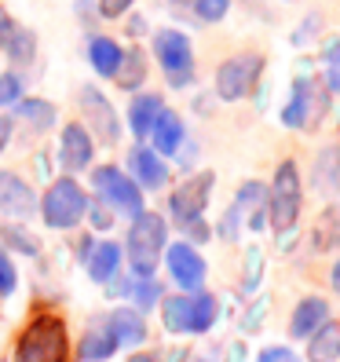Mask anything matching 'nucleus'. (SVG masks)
<instances>
[{
  "mask_svg": "<svg viewBox=\"0 0 340 362\" xmlns=\"http://www.w3.org/2000/svg\"><path fill=\"white\" fill-rule=\"evenodd\" d=\"M18 289V264L15 257L0 245V300H8V296H15Z\"/></svg>",
  "mask_w": 340,
  "mask_h": 362,
  "instance_id": "obj_36",
  "label": "nucleus"
},
{
  "mask_svg": "<svg viewBox=\"0 0 340 362\" xmlns=\"http://www.w3.org/2000/svg\"><path fill=\"white\" fill-rule=\"evenodd\" d=\"M0 245H4L8 252H23V257H37L40 252V242L23 223H4L0 227Z\"/></svg>",
  "mask_w": 340,
  "mask_h": 362,
  "instance_id": "obj_30",
  "label": "nucleus"
},
{
  "mask_svg": "<svg viewBox=\"0 0 340 362\" xmlns=\"http://www.w3.org/2000/svg\"><path fill=\"white\" fill-rule=\"evenodd\" d=\"M230 4H235V0H194V4H190V11H194L198 23L216 26V23H223V18L230 15Z\"/></svg>",
  "mask_w": 340,
  "mask_h": 362,
  "instance_id": "obj_33",
  "label": "nucleus"
},
{
  "mask_svg": "<svg viewBox=\"0 0 340 362\" xmlns=\"http://www.w3.org/2000/svg\"><path fill=\"white\" fill-rule=\"evenodd\" d=\"M92 8V0H77V15H81V23H92V15L95 11H88Z\"/></svg>",
  "mask_w": 340,
  "mask_h": 362,
  "instance_id": "obj_49",
  "label": "nucleus"
},
{
  "mask_svg": "<svg viewBox=\"0 0 340 362\" xmlns=\"http://www.w3.org/2000/svg\"><path fill=\"white\" fill-rule=\"evenodd\" d=\"M66 358H70L66 322L55 311L33 315L15 340V362H66Z\"/></svg>",
  "mask_w": 340,
  "mask_h": 362,
  "instance_id": "obj_3",
  "label": "nucleus"
},
{
  "mask_svg": "<svg viewBox=\"0 0 340 362\" xmlns=\"http://www.w3.org/2000/svg\"><path fill=\"white\" fill-rule=\"evenodd\" d=\"M136 8V0H99L95 4V15L106 18V23H117V18H124Z\"/></svg>",
  "mask_w": 340,
  "mask_h": 362,
  "instance_id": "obj_37",
  "label": "nucleus"
},
{
  "mask_svg": "<svg viewBox=\"0 0 340 362\" xmlns=\"http://www.w3.org/2000/svg\"><path fill=\"white\" fill-rule=\"evenodd\" d=\"M132 282H136V274H114V279L110 282H106V296H114V300H121V296H124V300H129V296H132Z\"/></svg>",
  "mask_w": 340,
  "mask_h": 362,
  "instance_id": "obj_41",
  "label": "nucleus"
},
{
  "mask_svg": "<svg viewBox=\"0 0 340 362\" xmlns=\"http://www.w3.org/2000/svg\"><path fill=\"white\" fill-rule=\"evenodd\" d=\"M37 33L30 26H15V33L4 40V55L15 62V66H30V62L37 59Z\"/></svg>",
  "mask_w": 340,
  "mask_h": 362,
  "instance_id": "obj_28",
  "label": "nucleus"
},
{
  "mask_svg": "<svg viewBox=\"0 0 340 362\" xmlns=\"http://www.w3.org/2000/svg\"><path fill=\"white\" fill-rule=\"evenodd\" d=\"M165 245H168V220L161 212L143 209L139 216L129 220V234H124V260H129V271L136 279H154L158 264L165 257Z\"/></svg>",
  "mask_w": 340,
  "mask_h": 362,
  "instance_id": "obj_1",
  "label": "nucleus"
},
{
  "mask_svg": "<svg viewBox=\"0 0 340 362\" xmlns=\"http://www.w3.org/2000/svg\"><path fill=\"white\" fill-rule=\"evenodd\" d=\"M11 117H4V114H0V154H4L8 151V143H11Z\"/></svg>",
  "mask_w": 340,
  "mask_h": 362,
  "instance_id": "obj_47",
  "label": "nucleus"
},
{
  "mask_svg": "<svg viewBox=\"0 0 340 362\" xmlns=\"http://www.w3.org/2000/svg\"><path fill=\"white\" fill-rule=\"evenodd\" d=\"M315 187L329 198H340V146H322L315 154V168H311Z\"/></svg>",
  "mask_w": 340,
  "mask_h": 362,
  "instance_id": "obj_24",
  "label": "nucleus"
},
{
  "mask_svg": "<svg viewBox=\"0 0 340 362\" xmlns=\"http://www.w3.org/2000/svg\"><path fill=\"white\" fill-rule=\"evenodd\" d=\"M88 180H92L95 202H102L114 216L132 220L146 209V194L136 187V180L124 173L121 165H95V168H88Z\"/></svg>",
  "mask_w": 340,
  "mask_h": 362,
  "instance_id": "obj_4",
  "label": "nucleus"
},
{
  "mask_svg": "<svg viewBox=\"0 0 340 362\" xmlns=\"http://www.w3.org/2000/svg\"><path fill=\"white\" fill-rule=\"evenodd\" d=\"M15 26H18V18H15L4 4H0V48H4V40L15 33Z\"/></svg>",
  "mask_w": 340,
  "mask_h": 362,
  "instance_id": "obj_45",
  "label": "nucleus"
},
{
  "mask_svg": "<svg viewBox=\"0 0 340 362\" xmlns=\"http://www.w3.org/2000/svg\"><path fill=\"white\" fill-rule=\"evenodd\" d=\"M15 117L26 124L30 132H37V136H45V132H52L55 129V121H59V110H55V103L52 99H40V95H23L15 106Z\"/></svg>",
  "mask_w": 340,
  "mask_h": 362,
  "instance_id": "obj_21",
  "label": "nucleus"
},
{
  "mask_svg": "<svg viewBox=\"0 0 340 362\" xmlns=\"http://www.w3.org/2000/svg\"><path fill=\"white\" fill-rule=\"evenodd\" d=\"M161 322L168 333H194V308H190V293L161 296Z\"/></svg>",
  "mask_w": 340,
  "mask_h": 362,
  "instance_id": "obj_25",
  "label": "nucleus"
},
{
  "mask_svg": "<svg viewBox=\"0 0 340 362\" xmlns=\"http://www.w3.org/2000/svg\"><path fill=\"white\" fill-rule=\"evenodd\" d=\"M227 362H245V344L242 340H235V344L227 348Z\"/></svg>",
  "mask_w": 340,
  "mask_h": 362,
  "instance_id": "obj_48",
  "label": "nucleus"
},
{
  "mask_svg": "<svg viewBox=\"0 0 340 362\" xmlns=\"http://www.w3.org/2000/svg\"><path fill=\"white\" fill-rule=\"evenodd\" d=\"M88 190L77 183V176H59L48 183V190L40 194V220L52 230H74L84 212H88Z\"/></svg>",
  "mask_w": 340,
  "mask_h": 362,
  "instance_id": "obj_5",
  "label": "nucleus"
},
{
  "mask_svg": "<svg viewBox=\"0 0 340 362\" xmlns=\"http://www.w3.org/2000/svg\"><path fill=\"white\" fill-rule=\"evenodd\" d=\"M318 30H322V15H318V11H311V15L304 18V26H296V30H293V45H296V48L311 45V37H315Z\"/></svg>",
  "mask_w": 340,
  "mask_h": 362,
  "instance_id": "obj_40",
  "label": "nucleus"
},
{
  "mask_svg": "<svg viewBox=\"0 0 340 362\" xmlns=\"http://www.w3.org/2000/svg\"><path fill=\"white\" fill-rule=\"evenodd\" d=\"M165 4L172 8V11H190V4H194V0H165Z\"/></svg>",
  "mask_w": 340,
  "mask_h": 362,
  "instance_id": "obj_50",
  "label": "nucleus"
},
{
  "mask_svg": "<svg viewBox=\"0 0 340 362\" xmlns=\"http://www.w3.org/2000/svg\"><path fill=\"white\" fill-rule=\"evenodd\" d=\"M146 139H151L146 146H151V151H158L161 158H176L183 146H187V124H183V117H180L176 110H168V106H165Z\"/></svg>",
  "mask_w": 340,
  "mask_h": 362,
  "instance_id": "obj_16",
  "label": "nucleus"
},
{
  "mask_svg": "<svg viewBox=\"0 0 340 362\" xmlns=\"http://www.w3.org/2000/svg\"><path fill=\"white\" fill-rule=\"evenodd\" d=\"M26 95V84H23V74L15 70H4L0 74V110H11V106Z\"/></svg>",
  "mask_w": 340,
  "mask_h": 362,
  "instance_id": "obj_34",
  "label": "nucleus"
},
{
  "mask_svg": "<svg viewBox=\"0 0 340 362\" xmlns=\"http://www.w3.org/2000/svg\"><path fill=\"white\" fill-rule=\"evenodd\" d=\"M264 279V249L260 245H249L245 249V279H242V293H252Z\"/></svg>",
  "mask_w": 340,
  "mask_h": 362,
  "instance_id": "obj_35",
  "label": "nucleus"
},
{
  "mask_svg": "<svg viewBox=\"0 0 340 362\" xmlns=\"http://www.w3.org/2000/svg\"><path fill=\"white\" fill-rule=\"evenodd\" d=\"M84 220L92 223V230H110L117 216H114V212L106 209L102 202H88V212H84Z\"/></svg>",
  "mask_w": 340,
  "mask_h": 362,
  "instance_id": "obj_38",
  "label": "nucleus"
},
{
  "mask_svg": "<svg viewBox=\"0 0 340 362\" xmlns=\"http://www.w3.org/2000/svg\"><path fill=\"white\" fill-rule=\"evenodd\" d=\"M121 260H124V252L110 238H102V242L88 238V242L81 245V264H84V271H88V279L99 282V286H106L121 271Z\"/></svg>",
  "mask_w": 340,
  "mask_h": 362,
  "instance_id": "obj_14",
  "label": "nucleus"
},
{
  "mask_svg": "<svg viewBox=\"0 0 340 362\" xmlns=\"http://www.w3.org/2000/svg\"><path fill=\"white\" fill-rule=\"evenodd\" d=\"M95 161V139L81 121H66V129L59 132V168L66 176L88 173Z\"/></svg>",
  "mask_w": 340,
  "mask_h": 362,
  "instance_id": "obj_12",
  "label": "nucleus"
},
{
  "mask_svg": "<svg viewBox=\"0 0 340 362\" xmlns=\"http://www.w3.org/2000/svg\"><path fill=\"white\" fill-rule=\"evenodd\" d=\"M264 55L260 52H238L223 59L216 66V77H212V88H216V99L223 103H242L264 77Z\"/></svg>",
  "mask_w": 340,
  "mask_h": 362,
  "instance_id": "obj_8",
  "label": "nucleus"
},
{
  "mask_svg": "<svg viewBox=\"0 0 340 362\" xmlns=\"http://www.w3.org/2000/svg\"><path fill=\"white\" fill-rule=\"evenodd\" d=\"M257 362H300V355H296L293 348H286V344H271L257 355Z\"/></svg>",
  "mask_w": 340,
  "mask_h": 362,
  "instance_id": "obj_43",
  "label": "nucleus"
},
{
  "mask_svg": "<svg viewBox=\"0 0 340 362\" xmlns=\"http://www.w3.org/2000/svg\"><path fill=\"white\" fill-rule=\"evenodd\" d=\"M77 106H81V114H84L81 124L92 132L95 143H102V146L121 143V117L114 110V103L106 99V92H99L95 84H84V88L77 92Z\"/></svg>",
  "mask_w": 340,
  "mask_h": 362,
  "instance_id": "obj_9",
  "label": "nucleus"
},
{
  "mask_svg": "<svg viewBox=\"0 0 340 362\" xmlns=\"http://www.w3.org/2000/svg\"><path fill=\"white\" fill-rule=\"evenodd\" d=\"M190 308H194V333H209L212 326H216V318H220V300L212 293L198 289V293H190Z\"/></svg>",
  "mask_w": 340,
  "mask_h": 362,
  "instance_id": "obj_31",
  "label": "nucleus"
},
{
  "mask_svg": "<svg viewBox=\"0 0 340 362\" xmlns=\"http://www.w3.org/2000/svg\"><path fill=\"white\" fill-rule=\"evenodd\" d=\"M267 187L260 180H249L238 187V194H235V209H238V216L249 230H267Z\"/></svg>",
  "mask_w": 340,
  "mask_h": 362,
  "instance_id": "obj_18",
  "label": "nucleus"
},
{
  "mask_svg": "<svg viewBox=\"0 0 340 362\" xmlns=\"http://www.w3.org/2000/svg\"><path fill=\"white\" fill-rule=\"evenodd\" d=\"M124 18H129V37H143V33H151V23H146L143 15L129 11V15H124Z\"/></svg>",
  "mask_w": 340,
  "mask_h": 362,
  "instance_id": "obj_46",
  "label": "nucleus"
},
{
  "mask_svg": "<svg viewBox=\"0 0 340 362\" xmlns=\"http://www.w3.org/2000/svg\"><path fill=\"white\" fill-rule=\"evenodd\" d=\"M267 308H271L267 296H260V300H252V308H249V311H245V318H242V333H257V329L264 326V315H267Z\"/></svg>",
  "mask_w": 340,
  "mask_h": 362,
  "instance_id": "obj_39",
  "label": "nucleus"
},
{
  "mask_svg": "<svg viewBox=\"0 0 340 362\" xmlns=\"http://www.w3.org/2000/svg\"><path fill=\"white\" fill-rule=\"evenodd\" d=\"M329 286L340 293V260H336V264H333V271H329Z\"/></svg>",
  "mask_w": 340,
  "mask_h": 362,
  "instance_id": "obj_51",
  "label": "nucleus"
},
{
  "mask_svg": "<svg viewBox=\"0 0 340 362\" xmlns=\"http://www.w3.org/2000/svg\"><path fill=\"white\" fill-rule=\"evenodd\" d=\"M300 202H304V190H300V168L296 161H282L274 168V180L267 187V223L274 230L289 234L300 220Z\"/></svg>",
  "mask_w": 340,
  "mask_h": 362,
  "instance_id": "obj_7",
  "label": "nucleus"
},
{
  "mask_svg": "<svg viewBox=\"0 0 340 362\" xmlns=\"http://www.w3.org/2000/svg\"><path fill=\"white\" fill-rule=\"evenodd\" d=\"M161 296H165V286L158 282V274H154V279H136L132 282V296H129V300H132V308L136 311H154V304H161Z\"/></svg>",
  "mask_w": 340,
  "mask_h": 362,
  "instance_id": "obj_32",
  "label": "nucleus"
},
{
  "mask_svg": "<svg viewBox=\"0 0 340 362\" xmlns=\"http://www.w3.org/2000/svg\"><path fill=\"white\" fill-rule=\"evenodd\" d=\"M0 212L8 220H30L37 212V190L18 173H0Z\"/></svg>",
  "mask_w": 340,
  "mask_h": 362,
  "instance_id": "obj_15",
  "label": "nucleus"
},
{
  "mask_svg": "<svg viewBox=\"0 0 340 362\" xmlns=\"http://www.w3.org/2000/svg\"><path fill=\"white\" fill-rule=\"evenodd\" d=\"M326 318H333V315H329V304L322 300V296H304V300L293 308V318H289V337L307 340L318 326L326 322Z\"/></svg>",
  "mask_w": 340,
  "mask_h": 362,
  "instance_id": "obj_22",
  "label": "nucleus"
},
{
  "mask_svg": "<svg viewBox=\"0 0 340 362\" xmlns=\"http://www.w3.org/2000/svg\"><path fill=\"white\" fill-rule=\"evenodd\" d=\"M180 230H183V242H190V245H201V242L212 238V227H209L205 220H194V223H187V227H180Z\"/></svg>",
  "mask_w": 340,
  "mask_h": 362,
  "instance_id": "obj_44",
  "label": "nucleus"
},
{
  "mask_svg": "<svg viewBox=\"0 0 340 362\" xmlns=\"http://www.w3.org/2000/svg\"><path fill=\"white\" fill-rule=\"evenodd\" d=\"M165 110V99L158 92H136L129 110H124V121H129V132L136 136V143H146V136H151L158 114Z\"/></svg>",
  "mask_w": 340,
  "mask_h": 362,
  "instance_id": "obj_17",
  "label": "nucleus"
},
{
  "mask_svg": "<svg viewBox=\"0 0 340 362\" xmlns=\"http://www.w3.org/2000/svg\"><path fill=\"white\" fill-rule=\"evenodd\" d=\"M146 77H151V62H146V52H143V48H124L121 66H117V74H114L117 88L136 95V92H143Z\"/></svg>",
  "mask_w": 340,
  "mask_h": 362,
  "instance_id": "obj_23",
  "label": "nucleus"
},
{
  "mask_svg": "<svg viewBox=\"0 0 340 362\" xmlns=\"http://www.w3.org/2000/svg\"><path fill=\"white\" fill-rule=\"evenodd\" d=\"M212 187H216V173H194V176H187L172 194H168V216H172L176 227L205 220Z\"/></svg>",
  "mask_w": 340,
  "mask_h": 362,
  "instance_id": "obj_10",
  "label": "nucleus"
},
{
  "mask_svg": "<svg viewBox=\"0 0 340 362\" xmlns=\"http://www.w3.org/2000/svg\"><path fill=\"white\" fill-rule=\"evenodd\" d=\"M114 351H117V340L110 337L106 322L88 326L84 337H81V344H77V358L81 362H106V358H114Z\"/></svg>",
  "mask_w": 340,
  "mask_h": 362,
  "instance_id": "obj_26",
  "label": "nucleus"
},
{
  "mask_svg": "<svg viewBox=\"0 0 340 362\" xmlns=\"http://www.w3.org/2000/svg\"><path fill=\"white\" fill-rule=\"evenodd\" d=\"M151 55L158 62V70L165 74L168 88L183 92L198 81V59H194V40H190V33H183L176 26L151 30Z\"/></svg>",
  "mask_w": 340,
  "mask_h": 362,
  "instance_id": "obj_2",
  "label": "nucleus"
},
{
  "mask_svg": "<svg viewBox=\"0 0 340 362\" xmlns=\"http://www.w3.org/2000/svg\"><path fill=\"white\" fill-rule=\"evenodd\" d=\"M216 230H220V238H223V242H235V238H238V230H242V216H238V209H235V205H230V209L223 212V220H220V227H216Z\"/></svg>",
  "mask_w": 340,
  "mask_h": 362,
  "instance_id": "obj_42",
  "label": "nucleus"
},
{
  "mask_svg": "<svg viewBox=\"0 0 340 362\" xmlns=\"http://www.w3.org/2000/svg\"><path fill=\"white\" fill-rule=\"evenodd\" d=\"M121 55H124V48L117 45L114 37H106V33H92L88 45H84V59H88V66L102 81H114V74L121 66Z\"/></svg>",
  "mask_w": 340,
  "mask_h": 362,
  "instance_id": "obj_20",
  "label": "nucleus"
},
{
  "mask_svg": "<svg viewBox=\"0 0 340 362\" xmlns=\"http://www.w3.org/2000/svg\"><path fill=\"white\" fill-rule=\"evenodd\" d=\"M129 176L136 180V187L143 190H165L168 187V161L158 154V151H151L146 143H136L132 151H129Z\"/></svg>",
  "mask_w": 340,
  "mask_h": 362,
  "instance_id": "obj_13",
  "label": "nucleus"
},
{
  "mask_svg": "<svg viewBox=\"0 0 340 362\" xmlns=\"http://www.w3.org/2000/svg\"><path fill=\"white\" fill-rule=\"evenodd\" d=\"M307 355L315 362H336L340 358V322L336 318H326V322L307 337Z\"/></svg>",
  "mask_w": 340,
  "mask_h": 362,
  "instance_id": "obj_27",
  "label": "nucleus"
},
{
  "mask_svg": "<svg viewBox=\"0 0 340 362\" xmlns=\"http://www.w3.org/2000/svg\"><path fill=\"white\" fill-rule=\"evenodd\" d=\"M165 271H168V279H172V286L180 293H198L205 289V279H209V264L205 257L198 252V245H190V242H168L165 245V257H161Z\"/></svg>",
  "mask_w": 340,
  "mask_h": 362,
  "instance_id": "obj_11",
  "label": "nucleus"
},
{
  "mask_svg": "<svg viewBox=\"0 0 340 362\" xmlns=\"http://www.w3.org/2000/svg\"><path fill=\"white\" fill-rule=\"evenodd\" d=\"M318 66H322V88H326L329 95H340V37L322 40Z\"/></svg>",
  "mask_w": 340,
  "mask_h": 362,
  "instance_id": "obj_29",
  "label": "nucleus"
},
{
  "mask_svg": "<svg viewBox=\"0 0 340 362\" xmlns=\"http://www.w3.org/2000/svg\"><path fill=\"white\" fill-rule=\"evenodd\" d=\"M333 95L322 88V81H315L311 74H300L293 81V92H289V103L282 106V124L293 132H311L326 121L329 114V103Z\"/></svg>",
  "mask_w": 340,
  "mask_h": 362,
  "instance_id": "obj_6",
  "label": "nucleus"
},
{
  "mask_svg": "<svg viewBox=\"0 0 340 362\" xmlns=\"http://www.w3.org/2000/svg\"><path fill=\"white\" fill-rule=\"evenodd\" d=\"M102 322L110 329V337L117 340V348H139L146 340V318L136 308H114Z\"/></svg>",
  "mask_w": 340,
  "mask_h": 362,
  "instance_id": "obj_19",
  "label": "nucleus"
}]
</instances>
